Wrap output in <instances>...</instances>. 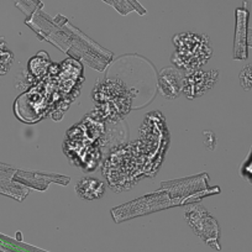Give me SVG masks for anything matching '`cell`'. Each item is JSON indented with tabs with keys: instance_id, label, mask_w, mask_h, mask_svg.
<instances>
[{
	"instance_id": "8992f818",
	"label": "cell",
	"mask_w": 252,
	"mask_h": 252,
	"mask_svg": "<svg viewBox=\"0 0 252 252\" xmlns=\"http://www.w3.org/2000/svg\"><path fill=\"white\" fill-rule=\"evenodd\" d=\"M11 62H13V55L6 48L4 41L0 38V76H3L9 71Z\"/></svg>"
},
{
	"instance_id": "ba28073f",
	"label": "cell",
	"mask_w": 252,
	"mask_h": 252,
	"mask_svg": "<svg viewBox=\"0 0 252 252\" xmlns=\"http://www.w3.org/2000/svg\"><path fill=\"white\" fill-rule=\"evenodd\" d=\"M240 83L246 91H252V64L245 67L240 73Z\"/></svg>"
},
{
	"instance_id": "6da1fadb",
	"label": "cell",
	"mask_w": 252,
	"mask_h": 252,
	"mask_svg": "<svg viewBox=\"0 0 252 252\" xmlns=\"http://www.w3.org/2000/svg\"><path fill=\"white\" fill-rule=\"evenodd\" d=\"M173 42L177 51L173 55V63L179 68L187 71H194L202 64L207 63L212 51L209 48L207 36L194 35V33H182L174 36Z\"/></svg>"
},
{
	"instance_id": "5b68a950",
	"label": "cell",
	"mask_w": 252,
	"mask_h": 252,
	"mask_svg": "<svg viewBox=\"0 0 252 252\" xmlns=\"http://www.w3.org/2000/svg\"><path fill=\"white\" fill-rule=\"evenodd\" d=\"M104 190H105V186L103 182L96 178H92V177L81 179L76 187V192L78 193L79 197L87 200L99 199L103 197Z\"/></svg>"
},
{
	"instance_id": "52a82bcc",
	"label": "cell",
	"mask_w": 252,
	"mask_h": 252,
	"mask_svg": "<svg viewBox=\"0 0 252 252\" xmlns=\"http://www.w3.org/2000/svg\"><path fill=\"white\" fill-rule=\"evenodd\" d=\"M48 63H50V61H48V56L46 55L45 58H41L40 55L36 56L33 60L30 61V71L32 72L35 76L37 77H41L42 74H45L46 72H47V68H48Z\"/></svg>"
},
{
	"instance_id": "7a4b0ae2",
	"label": "cell",
	"mask_w": 252,
	"mask_h": 252,
	"mask_svg": "<svg viewBox=\"0 0 252 252\" xmlns=\"http://www.w3.org/2000/svg\"><path fill=\"white\" fill-rule=\"evenodd\" d=\"M187 219L189 224L193 227L195 232L207 241L210 246L220 249L218 245V236H219V229H218L217 221L202 209V214H199V208L189 210L187 213Z\"/></svg>"
},
{
	"instance_id": "3957f363",
	"label": "cell",
	"mask_w": 252,
	"mask_h": 252,
	"mask_svg": "<svg viewBox=\"0 0 252 252\" xmlns=\"http://www.w3.org/2000/svg\"><path fill=\"white\" fill-rule=\"evenodd\" d=\"M218 81L217 71H195L184 77L183 92L188 98H198L213 88Z\"/></svg>"
},
{
	"instance_id": "277c9868",
	"label": "cell",
	"mask_w": 252,
	"mask_h": 252,
	"mask_svg": "<svg viewBox=\"0 0 252 252\" xmlns=\"http://www.w3.org/2000/svg\"><path fill=\"white\" fill-rule=\"evenodd\" d=\"M159 91L166 98L173 99L181 94L184 87V76L179 69L166 68L159 74Z\"/></svg>"
}]
</instances>
